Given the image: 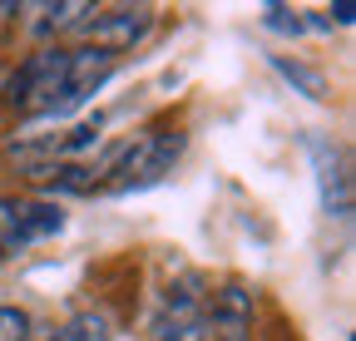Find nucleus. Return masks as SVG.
<instances>
[{"label":"nucleus","mask_w":356,"mask_h":341,"mask_svg":"<svg viewBox=\"0 0 356 341\" xmlns=\"http://www.w3.org/2000/svg\"><path fill=\"white\" fill-rule=\"evenodd\" d=\"M10 10H15V6H0V20H6V15H10Z\"/></svg>","instance_id":"15"},{"label":"nucleus","mask_w":356,"mask_h":341,"mask_svg":"<svg viewBox=\"0 0 356 341\" xmlns=\"http://www.w3.org/2000/svg\"><path fill=\"white\" fill-rule=\"evenodd\" d=\"M114 55H104V50H89V45H79V50H70V60H65V79H60V94H55V104H50V114L44 119H70L79 104H89L104 84H109V74H114Z\"/></svg>","instance_id":"3"},{"label":"nucleus","mask_w":356,"mask_h":341,"mask_svg":"<svg viewBox=\"0 0 356 341\" xmlns=\"http://www.w3.org/2000/svg\"><path fill=\"white\" fill-rule=\"evenodd\" d=\"M30 336V317L20 307H6L0 302V341H25Z\"/></svg>","instance_id":"12"},{"label":"nucleus","mask_w":356,"mask_h":341,"mask_svg":"<svg viewBox=\"0 0 356 341\" xmlns=\"http://www.w3.org/2000/svg\"><path fill=\"white\" fill-rule=\"evenodd\" d=\"M203 307H208V287L198 272L178 277L163 292V307L154 322V341H198L203 336Z\"/></svg>","instance_id":"4"},{"label":"nucleus","mask_w":356,"mask_h":341,"mask_svg":"<svg viewBox=\"0 0 356 341\" xmlns=\"http://www.w3.org/2000/svg\"><path fill=\"white\" fill-rule=\"evenodd\" d=\"M184 153V134H149V139H139V144H129V149H119L114 158H109V168L104 174H114L109 178V193H134V188H149V183H159L168 168H173V158Z\"/></svg>","instance_id":"1"},{"label":"nucleus","mask_w":356,"mask_h":341,"mask_svg":"<svg viewBox=\"0 0 356 341\" xmlns=\"http://www.w3.org/2000/svg\"><path fill=\"white\" fill-rule=\"evenodd\" d=\"M114 331H109V317L104 312H79V317H70L50 341H109Z\"/></svg>","instance_id":"9"},{"label":"nucleus","mask_w":356,"mask_h":341,"mask_svg":"<svg viewBox=\"0 0 356 341\" xmlns=\"http://www.w3.org/2000/svg\"><path fill=\"white\" fill-rule=\"evenodd\" d=\"M248 331H252V292L238 287V282L208 292L198 341H248Z\"/></svg>","instance_id":"6"},{"label":"nucleus","mask_w":356,"mask_h":341,"mask_svg":"<svg viewBox=\"0 0 356 341\" xmlns=\"http://www.w3.org/2000/svg\"><path fill=\"white\" fill-rule=\"evenodd\" d=\"M332 20H337V25H351V20H356V10L341 0V6H332ZM332 20H327V25H332Z\"/></svg>","instance_id":"14"},{"label":"nucleus","mask_w":356,"mask_h":341,"mask_svg":"<svg viewBox=\"0 0 356 341\" xmlns=\"http://www.w3.org/2000/svg\"><path fill=\"white\" fill-rule=\"evenodd\" d=\"M30 30L40 35V40H55V35H65V30H79L89 15H95V6H84V0H60V6H30Z\"/></svg>","instance_id":"8"},{"label":"nucleus","mask_w":356,"mask_h":341,"mask_svg":"<svg viewBox=\"0 0 356 341\" xmlns=\"http://www.w3.org/2000/svg\"><path fill=\"white\" fill-rule=\"evenodd\" d=\"M65 60H70L65 45H44L40 55H30V60L10 74V84H6V104L20 109V114H40V119H44V114H50V104H55V94H60Z\"/></svg>","instance_id":"2"},{"label":"nucleus","mask_w":356,"mask_h":341,"mask_svg":"<svg viewBox=\"0 0 356 341\" xmlns=\"http://www.w3.org/2000/svg\"><path fill=\"white\" fill-rule=\"evenodd\" d=\"M267 25H273V30H292V35L302 30V20H297V15L287 20V10H282V6H267Z\"/></svg>","instance_id":"13"},{"label":"nucleus","mask_w":356,"mask_h":341,"mask_svg":"<svg viewBox=\"0 0 356 341\" xmlns=\"http://www.w3.org/2000/svg\"><path fill=\"white\" fill-rule=\"evenodd\" d=\"M273 65H277V69H282V74L297 84V90H302L307 99H327V74H322V69H312V65H297V60H282V55H277Z\"/></svg>","instance_id":"10"},{"label":"nucleus","mask_w":356,"mask_h":341,"mask_svg":"<svg viewBox=\"0 0 356 341\" xmlns=\"http://www.w3.org/2000/svg\"><path fill=\"white\" fill-rule=\"evenodd\" d=\"M20 198H0V258H10V252H20V238H15V228H20Z\"/></svg>","instance_id":"11"},{"label":"nucleus","mask_w":356,"mask_h":341,"mask_svg":"<svg viewBox=\"0 0 356 341\" xmlns=\"http://www.w3.org/2000/svg\"><path fill=\"white\" fill-rule=\"evenodd\" d=\"M312 158H317V178H322V208H327V218L346 223L351 218V178H346V163L332 144L322 139H312Z\"/></svg>","instance_id":"7"},{"label":"nucleus","mask_w":356,"mask_h":341,"mask_svg":"<svg viewBox=\"0 0 356 341\" xmlns=\"http://www.w3.org/2000/svg\"><path fill=\"white\" fill-rule=\"evenodd\" d=\"M154 30V10L149 6H114V10H95L84 25H79V35H84V45L89 50H104V55H124V50H134L139 40Z\"/></svg>","instance_id":"5"}]
</instances>
